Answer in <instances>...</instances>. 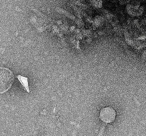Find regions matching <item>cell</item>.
<instances>
[{
    "mask_svg": "<svg viewBox=\"0 0 146 136\" xmlns=\"http://www.w3.org/2000/svg\"><path fill=\"white\" fill-rule=\"evenodd\" d=\"M125 37L127 42L137 49L146 46V21L137 20L129 24L125 29Z\"/></svg>",
    "mask_w": 146,
    "mask_h": 136,
    "instance_id": "1",
    "label": "cell"
},
{
    "mask_svg": "<svg viewBox=\"0 0 146 136\" xmlns=\"http://www.w3.org/2000/svg\"><path fill=\"white\" fill-rule=\"evenodd\" d=\"M13 75L8 69L1 67L0 92L2 94L7 91L11 86L14 79Z\"/></svg>",
    "mask_w": 146,
    "mask_h": 136,
    "instance_id": "2",
    "label": "cell"
},
{
    "mask_svg": "<svg viewBox=\"0 0 146 136\" xmlns=\"http://www.w3.org/2000/svg\"><path fill=\"white\" fill-rule=\"evenodd\" d=\"M127 11L131 16L137 17L141 15L143 11V7L139 3H133L127 6Z\"/></svg>",
    "mask_w": 146,
    "mask_h": 136,
    "instance_id": "3",
    "label": "cell"
},
{
    "mask_svg": "<svg viewBox=\"0 0 146 136\" xmlns=\"http://www.w3.org/2000/svg\"><path fill=\"white\" fill-rule=\"evenodd\" d=\"M116 116V113L113 109L109 108H106L104 109L101 112L100 116L102 118H110L111 121L113 120Z\"/></svg>",
    "mask_w": 146,
    "mask_h": 136,
    "instance_id": "4",
    "label": "cell"
},
{
    "mask_svg": "<svg viewBox=\"0 0 146 136\" xmlns=\"http://www.w3.org/2000/svg\"><path fill=\"white\" fill-rule=\"evenodd\" d=\"M17 78L24 87L25 88L27 92L29 93L30 90L27 80V78L21 75H19Z\"/></svg>",
    "mask_w": 146,
    "mask_h": 136,
    "instance_id": "5",
    "label": "cell"
},
{
    "mask_svg": "<svg viewBox=\"0 0 146 136\" xmlns=\"http://www.w3.org/2000/svg\"><path fill=\"white\" fill-rule=\"evenodd\" d=\"M106 124H104L101 128L98 136H103Z\"/></svg>",
    "mask_w": 146,
    "mask_h": 136,
    "instance_id": "6",
    "label": "cell"
},
{
    "mask_svg": "<svg viewBox=\"0 0 146 136\" xmlns=\"http://www.w3.org/2000/svg\"><path fill=\"white\" fill-rule=\"evenodd\" d=\"M93 5L96 7L100 8L102 5V2L100 1H96L93 2Z\"/></svg>",
    "mask_w": 146,
    "mask_h": 136,
    "instance_id": "7",
    "label": "cell"
}]
</instances>
